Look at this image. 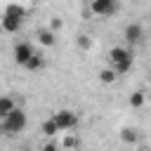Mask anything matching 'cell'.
I'll use <instances>...</instances> for the list:
<instances>
[{
    "instance_id": "e0dca14e",
    "label": "cell",
    "mask_w": 151,
    "mask_h": 151,
    "mask_svg": "<svg viewBox=\"0 0 151 151\" xmlns=\"http://www.w3.org/2000/svg\"><path fill=\"white\" fill-rule=\"evenodd\" d=\"M76 45H78L80 50H90V47H92V40H90V35H85V33H80V35L76 38Z\"/></svg>"
},
{
    "instance_id": "8992f818",
    "label": "cell",
    "mask_w": 151,
    "mask_h": 151,
    "mask_svg": "<svg viewBox=\"0 0 151 151\" xmlns=\"http://www.w3.org/2000/svg\"><path fill=\"white\" fill-rule=\"evenodd\" d=\"M123 38H125V42L127 45H137V42H142V38H144V28H142V24H127L125 26V31H123Z\"/></svg>"
},
{
    "instance_id": "2e32d148",
    "label": "cell",
    "mask_w": 151,
    "mask_h": 151,
    "mask_svg": "<svg viewBox=\"0 0 151 151\" xmlns=\"http://www.w3.org/2000/svg\"><path fill=\"white\" fill-rule=\"evenodd\" d=\"M78 146H80V139L76 134H66L61 139V149H78Z\"/></svg>"
},
{
    "instance_id": "277c9868",
    "label": "cell",
    "mask_w": 151,
    "mask_h": 151,
    "mask_svg": "<svg viewBox=\"0 0 151 151\" xmlns=\"http://www.w3.org/2000/svg\"><path fill=\"white\" fill-rule=\"evenodd\" d=\"M35 54H38V52L33 50L31 42H17V45H14V61H17L19 66H24V68L28 66V61H31Z\"/></svg>"
},
{
    "instance_id": "30bf717a",
    "label": "cell",
    "mask_w": 151,
    "mask_h": 151,
    "mask_svg": "<svg viewBox=\"0 0 151 151\" xmlns=\"http://www.w3.org/2000/svg\"><path fill=\"white\" fill-rule=\"evenodd\" d=\"M120 139H123L125 144L137 146V144H139V130H134V127H123V130H120Z\"/></svg>"
},
{
    "instance_id": "9a60e30c",
    "label": "cell",
    "mask_w": 151,
    "mask_h": 151,
    "mask_svg": "<svg viewBox=\"0 0 151 151\" xmlns=\"http://www.w3.org/2000/svg\"><path fill=\"white\" fill-rule=\"evenodd\" d=\"M26 68H28V71H40V68H45V57H42V54H35V57L28 61Z\"/></svg>"
},
{
    "instance_id": "6da1fadb",
    "label": "cell",
    "mask_w": 151,
    "mask_h": 151,
    "mask_svg": "<svg viewBox=\"0 0 151 151\" xmlns=\"http://www.w3.org/2000/svg\"><path fill=\"white\" fill-rule=\"evenodd\" d=\"M109 66L118 73V76H125L130 68H132V52L127 50V47H111L109 50Z\"/></svg>"
},
{
    "instance_id": "5bb4252c",
    "label": "cell",
    "mask_w": 151,
    "mask_h": 151,
    "mask_svg": "<svg viewBox=\"0 0 151 151\" xmlns=\"http://www.w3.org/2000/svg\"><path fill=\"white\" fill-rule=\"evenodd\" d=\"M40 130H42V134H45L47 139H54V137L59 134V127H57V123H54L52 118H47V120H42V125H40Z\"/></svg>"
},
{
    "instance_id": "5b68a950",
    "label": "cell",
    "mask_w": 151,
    "mask_h": 151,
    "mask_svg": "<svg viewBox=\"0 0 151 151\" xmlns=\"http://www.w3.org/2000/svg\"><path fill=\"white\" fill-rule=\"evenodd\" d=\"M116 9H118V2H113V0H92L90 2V12L97 17H109Z\"/></svg>"
},
{
    "instance_id": "ac0fdd59",
    "label": "cell",
    "mask_w": 151,
    "mask_h": 151,
    "mask_svg": "<svg viewBox=\"0 0 151 151\" xmlns=\"http://www.w3.org/2000/svg\"><path fill=\"white\" fill-rule=\"evenodd\" d=\"M61 26H64V21H61V19H59V17H52V19H50V26H47V28H50V31H54V33H57V31H59V28H61Z\"/></svg>"
},
{
    "instance_id": "8fae6325",
    "label": "cell",
    "mask_w": 151,
    "mask_h": 151,
    "mask_svg": "<svg viewBox=\"0 0 151 151\" xmlns=\"http://www.w3.org/2000/svg\"><path fill=\"white\" fill-rule=\"evenodd\" d=\"M0 26L5 33H17L21 28V19H12V17H2L0 19Z\"/></svg>"
},
{
    "instance_id": "52a82bcc",
    "label": "cell",
    "mask_w": 151,
    "mask_h": 151,
    "mask_svg": "<svg viewBox=\"0 0 151 151\" xmlns=\"http://www.w3.org/2000/svg\"><path fill=\"white\" fill-rule=\"evenodd\" d=\"M35 38H38V42L42 47H54V42H57V33L50 31V28H38L35 31Z\"/></svg>"
},
{
    "instance_id": "d6986e66",
    "label": "cell",
    "mask_w": 151,
    "mask_h": 151,
    "mask_svg": "<svg viewBox=\"0 0 151 151\" xmlns=\"http://www.w3.org/2000/svg\"><path fill=\"white\" fill-rule=\"evenodd\" d=\"M61 146L54 142V139H50V142H45V146H42V151H59Z\"/></svg>"
},
{
    "instance_id": "ba28073f",
    "label": "cell",
    "mask_w": 151,
    "mask_h": 151,
    "mask_svg": "<svg viewBox=\"0 0 151 151\" xmlns=\"http://www.w3.org/2000/svg\"><path fill=\"white\" fill-rule=\"evenodd\" d=\"M2 17H12V19H21V21H24V17H26V7L17 5V2H9V5H5Z\"/></svg>"
},
{
    "instance_id": "7a4b0ae2",
    "label": "cell",
    "mask_w": 151,
    "mask_h": 151,
    "mask_svg": "<svg viewBox=\"0 0 151 151\" xmlns=\"http://www.w3.org/2000/svg\"><path fill=\"white\" fill-rule=\"evenodd\" d=\"M26 125H28V116H26L24 109H17V111H12L7 118H2V132H7V134L21 132Z\"/></svg>"
},
{
    "instance_id": "9c48e42d",
    "label": "cell",
    "mask_w": 151,
    "mask_h": 151,
    "mask_svg": "<svg viewBox=\"0 0 151 151\" xmlns=\"http://www.w3.org/2000/svg\"><path fill=\"white\" fill-rule=\"evenodd\" d=\"M17 109H19V106L14 104V99H12L9 94H5V97L0 99V118H7V116H9L12 111H17Z\"/></svg>"
},
{
    "instance_id": "4fadbf2b",
    "label": "cell",
    "mask_w": 151,
    "mask_h": 151,
    "mask_svg": "<svg viewBox=\"0 0 151 151\" xmlns=\"http://www.w3.org/2000/svg\"><path fill=\"white\" fill-rule=\"evenodd\" d=\"M97 76H99V80H101L104 85H111V83H116V80H118V73H116L111 66H104V68H99V73H97Z\"/></svg>"
},
{
    "instance_id": "3957f363",
    "label": "cell",
    "mask_w": 151,
    "mask_h": 151,
    "mask_svg": "<svg viewBox=\"0 0 151 151\" xmlns=\"http://www.w3.org/2000/svg\"><path fill=\"white\" fill-rule=\"evenodd\" d=\"M54 123H57V127H59V132H71V130H76L78 127V113L76 111H71V109H59L57 113H52L50 116Z\"/></svg>"
},
{
    "instance_id": "7c38bea8",
    "label": "cell",
    "mask_w": 151,
    "mask_h": 151,
    "mask_svg": "<svg viewBox=\"0 0 151 151\" xmlns=\"http://www.w3.org/2000/svg\"><path fill=\"white\" fill-rule=\"evenodd\" d=\"M127 104H130L132 109H142V106L146 104V92H144V90H134V92L127 97Z\"/></svg>"
}]
</instances>
